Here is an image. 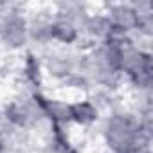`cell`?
<instances>
[{"instance_id":"1","label":"cell","mask_w":153,"mask_h":153,"mask_svg":"<svg viewBox=\"0 0 153 153\" xmlns=\"http://www.w3.org/2000/svg\"><path fill=\"white\" fill-rule=\"evenodd\" d=\"M96 131L106 153H139L151 149L153 137L140 133L137 119L124 101L101 117Z\"/></svg>"},{"instance_id":"2","label":"cell","mask_w":153,"mask_h":153,"mask_svg":"<svg viewBox=\"0 0 153 153\" xmlns=\"http://www.w3.org/2000/svg\"><path fill=\"white\" fill-rule=\"evenodd\" d=\"M43 92L25 94L15 92L4 105H0L2 117L18 131H25L29 135L40 133V137L49 130V123L43 114L42 105Z\"/></svg>"},{"instance_id":"3","label":"cell","mask_w":153,"mask_h":153,"mask_svg":"<svg viewBox=\"0 0 153 153\" xmlns=\"http://www.w3.org/2000/svg\"><path fill=\"white\" fill-rule=\"evenodd\" d=\"M0 49L11 54H22L29 49L27 6L2 2V7H0Z\"/></svg>"},{"instance_id":"4","label":"cell","mask_w":153,"mask_h":153,"mask_svg":"<svg viewBox=\"0 0 153 153\" xmlns=\"http://www.w3.org/2000/svg\"><path fill=\"white\" fill-rule=\"evenodd\" d=\"M15 92H45V72L40 52L27 49L20 54V59L15 67Z\"/></svg>"},{"instance_id":"5","label":"cell","mask_w":153,"mask_h":153,"mask_svg":"<svg viewBox=\"0 0 153 153\" xmlns=\"http://www.w3.org/2000/svg\"><path fill=\"white\" fill-rule=\"evenodd\" d=\"M51 24H52V9L51 6H40L33 11L27 9V27H29V49L36 52H43L52 47L51 40Z\"/></svg>"},{"instance_id":"6","label":"cell","mask_w":153,"mask_h":153,"mask_svg":"<svg viewBox=\"0 0 153 153\" xmlns=\"http://www.w3.org/2000/svg\"><path fill=\"white\" fill-rule=\"evenodd\" d=\"M79 34H81L79 47L87 49L96 43L110 40L114 34V25L101 7H92L90 15L87 16V20L83 22V25L79 29Z\"/></svg>"},{"instance_id":"7","label":"cell","mask_w":153,"mask_h":153,"mask_svg":"<svg viewBox=\"0 0 153 153\" xmlns=\"http://www.w3.org/2000/svg\"><path fill=\"white\" fill-rule=\"evenodd\" d=\"M99 7L105 11V15L112 22L115 33L133 38L137 25H139V15L135 13V9L131 7L130 2H108Z\"/></svg>"},{"instance_id":"8","label":"cell","mask_w":153,"mask_h":153,"mask_svg":"<svg viewBox=\"0 0 153 153\" xmlns=\"http://www.w3.org/2000/svg\"><path fill=\"white\" fill-rule=\"evenodd\" d=\"M101 117H103L101 112L96 108V105L87 96L70 99V124H72V128H79L83 131L96 130Z\"/></svg>"},{"instance_id":"9","label":"cell","mask_w":153,"mask_h":153,"mask_svg":"<svg viewBox=\"0 0 153 153\" xmlns=\"http://www.w3.org/2000/svg\"><path fill=\"white\" fill-rule=\"evenodd\" d=\"M42 105H43V114H45V119L49 123V128H68V130H72L70 99L43 92Z\"/></svg>"},{"instance_id":"10","label":"cell","mask_w":153,"mask_h":153,"mask_svg":"<svg viewBox=\"0 0 153 153\" xmlns=\"http://www.w3.org/2000/svg\"><path fill=\"white\" fill-rule=\"evenodd\" d=\"M42 153H81L68 128H49L42 135Z\"/></svg>"},{"instance_id":"11","label":"cell","mask_w":153,"mask_h":153,"mask_svg":"<svg viewBox=\"0 0 153 153\" xmlns=\"http://www.w3.org/2000/svg\"><path fill=\"white\" fill-rule=\"evenodd\" d=\"M51 40H52V45H58V47H79L81 34H79V29L72 22L52 15Z\"/></svg>"},{"instance_id":"12","label":"cell","mask_w":153,"mask_h":153,"mask_svg":"<svg viewBox=\"0 0 153 153\" xmlns=\"http://www.w3.org/2000/svg\"><path fill=\"white\" fill-rule=\"evenodd\" d=\"M51 9H52V15L54 16H59V18H65V20L72 22L78 29H81L83 22L87 20V16L92 11V7L88 4H83V2H68V0L52 4Z\"/></svg>"},{"instance_id":"13","label":"cell","mask_w":153,"mask_h":153,"mask_svg":"<svg viewBox=\"0 0 153 153\" xmlns=\"http://www.w3.org/2000/svg\"><path fill=\"white\" fill-rule=\"evenodd\" d=\"M4 78H6V76H4V70H2V67H0V87H2V81H4Z\"/></svg>"},{"instance_id":"14","label":"cell","mask_w":153,"mask_h":153,"mask_svg":"<svg viewBox=\"0 0 153 153\" xmlns=\"http://www.w3.org/2000/svg\"><path fill=\"white\" fill-rule=\"evenodd\" d=\"M0 115H2V110H0Z\"/></svg>"}]
</instances>
